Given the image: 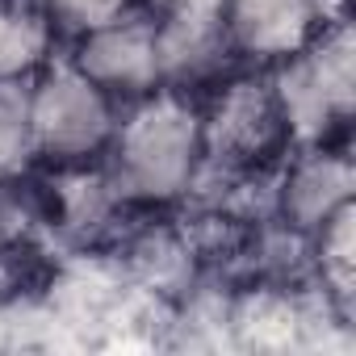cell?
I'll return each mask as SVG.
<instances>
[{
	"mask_svg": "<svg viewBox=\"0 0 356 356\" xmlns=\"http://www.w3.org/2000/svg\"><path fill=\"white\" fill-rule=\"evenodd\" d=\"M352 206L335 210L323 227H318V252H323V277L348 298L352 289Z\"/></svg>",
	"mask_w": 356,
	"mask_h": 356,
	"instance_id": "30bf717a",
	"label": "cell"
},
{
	"mask_svg": "<svg viewBox=\"0 0 356 356\" xmlns=\"http://www.w3.org/2000/svg\"><path fill=\"white\" fill-rule=\"evenodd\" d=\"M109 189L134 202H172L197 185L206 159L202 113L181 88H155L134 101L109 138Z\"/></svg>",
	"mask_w": 356,
	"mask_h": 356,
	"instance_id": "6da1fadb",
	"label": "cell"
},
{
	"mask_svg": "<svg viewBox=\"0 0 356 356\" xmlns=\"http://www.w3.org/2000/svg\"><path fill=\"white\" fill-rule=\"evenodd\" d=\"M38 5H42V13L51 17L55 30L80 38V34H92V30L118 22V17L134 13L138 0H38Z\"/></svg>",
	"mask_w": 356,
	"mask_h": 356,
	"instance_id": "9c48e42d",
	"label": "cell"
},
{
	"mask_svg": "<svg viewBox=\"0 0 356 356\" xmlns=\"http://www.w3.org/2000/svg\"><path fill=\"white\" fill-rule=\"evenodd\" d=\"M281 138H289V134H285V122L277 113L273 88L268 84H256V80H235L218 97L214 113L210 118L202 113V147H206V159L256 163L268 151H277Z\"/></svg>",
	"mask_w": 356,
	"mask_h": 356,
	"instance_id": "277c9868",
	"label": "cell"
},
{
	"mask_svg": "<svg viewBox=\"0 0 356 356\" xmlns=\"http://www.w3.org/2000/svg\"><path fill=\"white\" fill-rule=\"evenodd\" d=\"M51 34L38 0H0V76H34L51 55Z\"/></svg>",
	"mask_w": 356,
	"mask_h": 356,
	"instance_id": "52a82bcc",
	"label": "cell"
},
{
	"mask_svg": "<svg viewBox=\"0 0 356 356\" xmlns=\"http://www.w3.org/2000/svg\"><path fill=\"white\" fill-rule=\"evenodd\" d=\"M34 147L55 163H84L101 155L118 130L113 101L72 63H42L30 76Z\"/></svg>",
	"mask_w": 356,
	"mask_h": 356,
	"instance_id": "7a4b0ae2",
	"label": "cell"
},
{
	"mask_svg": "<svg viewBox=\"0 0 356 356\" xmlns=\"http://www.w3.org/2000/svg\"><path fill=\"white\" fill-rule=\"evenodd\" d=\"M38 159L30 118V76H0V181H13Z\"/></svg>",
	"mask_w": 356,
	"mask_h": 356,
	"instance_id": "ba28073f",
	"label": "cell"
},
{
	"mask_svg": "<svg viewBox=\"0 0 356 356\" xmlns=\"http://www.w3.org/2000/svg\"><path fill=\"white\" fill-rule=\"evenodd\" d=\"M352 163L327 147H310L281 185V214L298 231H318L335 210L352 206Z\"/></svg>",
	"mask_w": 356,
	"mask_h": 356,
	"instance_id": "8992f818",
	"label": "cell"
},
{
	"mask_svg": "<svg viewBox=\"0 0 356 356\" xmlns=\"http://www.w3.org/2000/svg\"><path fill=\"white\" fill-rule=\"evenodd\" d=\"M72 67L88 76L113 105L118 101H143L147 92L163 88L159 59H155V26L147 13H126L92 34L76 38Z\"/></svg>",
	"mask_w": 356,
	"mask_h": 356,
	"instance_id": "3957f363",
	"label": "cell"
},
{
	"mask_svg": "<svg viewBox=\"0 0 356 356\" xmlns=\"http://www.w3.org/2000/svg\"><path fill=\"white\" fill-rule=\"evenodd\" d=\"M327 26V0H227V38L235 55L277 63Z\"/></svg>",
	"mask_w": 356,
	"mask_h": 356,
	"instance_id": "5b68a950",
	"label": "cell"
}]
</instances>
